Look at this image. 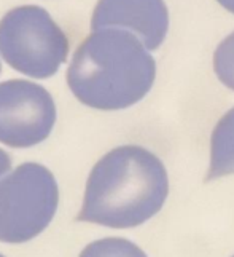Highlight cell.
<instances>
[{"mask_svg": "<svg viewBox=\"0 0 234 257\" xmlns=\"http://www.w3.org/2000/svg\"><path fill=\"white\" fill-rule=\"evenodd\" d=\"M0 70H2V66H0Z\"/></svg>", "mask_w": 234, "mask_h": 257, "instance_id": "cell-13", "label": "cell"}, {"mask_svg": "<svg viewBox=\"0 0 234 257\" xmlns=\"http://www.w3.org/2000/svg\"><path fill=\"white\" fill-rule=\"evenodd\" d=\"M155 77V59L136 35L107 28L94 31L77 48L67 85L88 107L121 110L142 101Z\"/></svg>", "mask_w": 234, "mask_h": 257, "instance_id": "cell-2", "label": "cell"}, {"mask_svg": "<svg viewBox=\"0 0 234 257\" xmlns=\"http://www.w3.org/2000/svg\"><path fill=\"white\" fill-rule=\"evenodd\" d=\"M0 53L18 72L48 78L66 63L69 39L45 8L24 5L0 21Z\"/></svg>", "mask_w": 234, "mask_h": 257, "instance_id": "cell-3", "label": "cell"}, {"mask_svg": "<svg viewBox=\"0 0 234 257\" xmlns=\"http://www.w3.org/2000/svg\"><path fill=\"white\" fill-rule=\"evenodd\" d=\"M10 168H12V158H10V155L0 149V177L5 176L8 171H10Z\"/></svg>", "mask_w": 234, "mask_h": 257, "instance_id": "cell-10", "label": "cell"}, {"mask_svg": "<svg viewBox=\"0 0 234 257\" xmlns=\"http://www.w3.org/2000/svg\"><path fill=\"white\" fill-rule=\"evenodd\" d=\"M213 72L224 86L234 91V32L224 37L215 48Z\"/></svg>", "mask_w": 234, "mask_h": 257, "instance_id": "cell-9", "label": "cell"}, {"mask_svg": "<svg viewBox=\"0 0 234 257\" xmlns=\"http://www.w3.org/2000/svg\"><path fill=\"white\" fill-rule=\"evenodd\" d=\"M167 171L142 146H120L107 152L89 173L78 220L110 228H132L164 206Z\"/></svg>", "mask_w": 234, "mask_h": 257, "instance_id": "cell-1", "label": "cell"}, {"mask_svg": "<svg viewBox=\"0 0 234 257\" xmlns=\"http://www.w3.org/2000/svg\"><path fill=\"white\" fill-rule=\"evenodd\" d=\"M232 257H234V255H232Z\"/></svg>", "mask_w": 234, "mask_h": 257, "instance_id": "cell-14", "label": "cell"}, {"mask_svg": "<svg viewBox=\"0 0 234 257\" xmlns=\"http://www.w3.org/2000/svg\"><path fill=\"white\" fill-rule=\"evenodd\" d=\"M234 174V107L215 125L210 136V163L205 181Z\"/></svg>", "mask_w": 234, "mask_h": 257, "instance_id": "cell-7", "label": "cell"}, {"mask_svg": "<svg viewBox=\"0 0 234 257\" xmlns=\"http://www.w3.org/2000/svg\"><path fill=\"white\" fill-rule=\"evenodd\" d=\"M0 257H5V255H2V254H0Z\"/></svg>", "mask_w": 234, "mask_h": 257, "instance_id": "cell-12", "label": "cell"}, {"mask_svg": "<svg viewBox=\"0 0 234 257\" xmlns=\"http://www.w3.org/2000/svg\"><path fill=\"white\" fill-rule=\"evenodd\" d=\"M121 29L131 32L148 51L163 45L169 31L164 0H99L91 18V29Z\"/></svg>", "mask_w": 234, "mask_h": 257, "instance_id": "cell-6", "label": "cell"}, {"mask_svg": "<svg viewBox=\"0 0 234 257\" xmlns=\"http://www.w3.org/2000/svg\"><path fill=\"white\" fill-rule=\"evenodd\" d=\"M56 123V104L43 86L28 80L0 83V143L16 149L40 144Z\"/></svg>", "mask_w": 234, "mask_h": 257, "instance_id": "cell-5", "label": "cell"}, {"mask_svg": "<svg viewBox=\"0 0 234 257\" xmlns=\"http://www.w3.org/2000/svg\"><path fill=\"white\" fill-rule=\"evenodd\" d=\"M59 190L53 173L39 163H23L0 177V241L26 243L50 225Z\"/></svg>", "mask_w": 234, "mask_h": 257, "instance_id": "cell-4", "label": "cell"}, {"mask_svg": "<svg viewBox=\"0 0 234 257\" xmlns=\"http://www.w3.org/2000/svg\"><path fill=\"white\" fill-rule=\"evenodd\" d=\"M78 257H148L126 238H102L89 243Z\"/></svg>", "mask_w": 234, "mask_h": 257, "instance_id": "cell-8", "label": "cell"}, {"mask_svg": "<svg viewBox=\"0 0 234 257\" xmlns=\"http://www.w3.org/2000/svg\"><path fill=\"white\" fill-rule=\"evenodd\" d=\"M217 2L224 8V10H228L229 13L234 15V0H217Z\"/></svg>", "mask_w": 234, "mask_h": 257, "instance_id": "cell-11", "label": "cell"}]
</instances>
